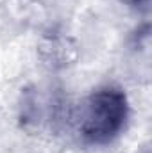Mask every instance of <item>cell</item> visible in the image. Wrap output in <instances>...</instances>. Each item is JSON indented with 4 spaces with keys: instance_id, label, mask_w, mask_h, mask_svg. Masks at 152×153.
I'll list each match as a JSON object with an SVG mask.
<instances>
[{
    "instance_id": "6da1fadb",
    "label": "cell",
    "mask_w": 152,
    "mask_h": 153,
    "mask_svg": "<svg viewBox=\"0 0 152 153\" xmlns=\"http://www.w3.org/2000/svg\"><path fill=\"white\" fill-rule=\"evenodd\" d=\"M129 112L125 93L108 85L97 89L84 103L81 112V135L93 144H104L120 134Z\"/></svg>"
},
{
    "instance_id": "7a4b0ae2",
    "label": "cell",
    "mask_w": 152,
    "mask_h": 153,
    "mask_svg": "<svg viewBox=\"0 0 152 153\" xmlns=\"http://www.w3.org/2000/svg\"><path fill=\"white\" fill-rule=\"evenodd\" d=\"M122 2H125L129 5H136V7H143V9L149 7V0H122Z\"/></svg>"
}]
</instances>
